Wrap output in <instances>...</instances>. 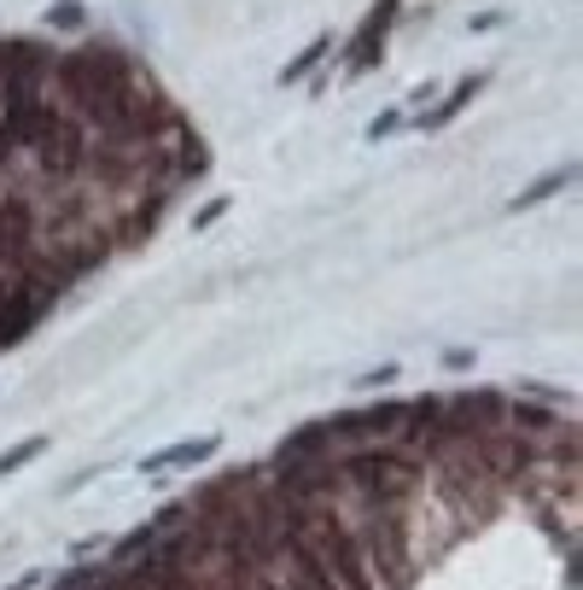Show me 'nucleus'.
Returning a JSON list of instances; mask_svg holds the SVG:
<instances>
[{"label": "nucleus", "instance_id": "obj_6", "mask_svg": "<svg viewBox=\"0 0 583 590\" xmlns=\"http://www.w3.org/2000/svg\"><path fill=\"white\" fill-rule=\"evenodd\" d=\"M478 94H485V76H462V83L449 88V99H437L432 112H421V117H414V129H444L449 117H462V106H473Z\"/></svg>", "mask_w": 583, "mask_h": 590}, {"label": "nucleus", "instance_id": "obj_7", "mask_svg": "<svg viewBox=\"0 0 583 590\" xmlns=\"http://www.w3.org/2000/svg\"><path fill=\"white\" fill-rule=\"evenodd\" d=\"M572 176H577L572 165H560V170H549L543 181H531V188H526V193H513V206H508V211H537V206H543V199H554V193H566V188H572Z\"/></svg>", "mask_w": 583, "mask_h": 590}, {"label": "nucleus", "instance_id": "obj_11", "mask_svg": "<svg viewBox=\"0 0 583 590\" xmlns=\"http://www.w3.org/2000/svg\"><path fill=\"white\" fill-rule=\"evenodd\" d=\"M47 24H53V30H82V24H88V7H82V0H53V7H47Z\"/></svg>", "mask_w": 583, "mask_h": 590}, {"label": "nucleus", "instance_id": "obj_2", "mask_svg": "<svg viewBox=\"0 0 583 590\" xmlns=\"http://www.w3.org/2000/svg\"><path fill=\"white\" fill-rule=\"evenodd\" d=\"M65 117H71V112H59L41 88H12V94H0V129H7L12 147H24V152L47 147Z\"/></svg>", "mask_w": 583, "mask_h": 590}, {"label": "nucleus", "instance_id": "obj_8", "mask_svg": "<svg viewBox=\"0 0 583 590\" xmlns=\"http://www.w3.org/2000/svg\"><path fill=\"white\" fill-rule=\"evenodd\" d=\"M508 426H526V433H560L566 415H549L543 403H508Z\"/></svg>", "mask_w": 583, "mask_h": 590}, {"label": "nucleus", "instance_id": "obj_3", "mask_svg": "<svg viewBox=\"0 0 583 590\" xmlns=\"http://www.w3.org/2000/svg\"><path fill=\"white\" fill-rule=\"evenodd\" d=\"M403 410H409L403 398H380V403H362V410L332 415V421H327V433H332V439H344V444H385V439H398V433H403Z\"/></svg>", "mask_w": 583, "mask_h": 590}, {"label": "nucleus", "instance_id": "obj_9", "mask_svg": "<svg viewBox=\"0 0 583 590\" xmlns=\"http://www.w3.org/2000/svg\"><path fill=\"white\" fill-rule=\"evenodd\" d=\"M327 53H332V35H316V42H309V48H304V53H298V59H292V65L280 71V83H298V76H309V71H316Z\"/></svg>", "mask_w": 583, "mask_h": 590}, {"label": "nucleus", "instance_id": "obj_12", "mask_svg": "<svg viewBox=\"0 0 583 590\" xmlns=\"http://www.w3.org/2000/svg\"><path fill=\"white\" fill-rule=\"evenodd\" d=\"M403 124H409V117H403V106H391V112L380 117V124H368V140H385L391 129H403Z\"/></svg>", "mask_w": 583, "mask_h": 590}, {"label": "nucleus", "instance_id": "obj_14", "mask_svg": "<svg viewBox=\"0 0 583 590\" xmlns=\"http://www.w3.org/2000/svg\"><path fill=\"white\" fill-rule=\"evenodd\" d=\"M222 211H227V199H211V206H204V211L193 217V229H211V222H216Z\"/></svg>", "mask_w": 583, "mask_h": 590}, {"label": "nucleus", "instance_id": "obj_1", "mask_svg": "<svg viewBox=\"0 0 583 590\" xmlns=\"http://www.w3.org/2000/svg\"><path fill=\"white\" fill-rule=\"evenodd\" d=\"M59 298V281L47 270H24V275H0V351H12L24 334H35L47 322Z\"/></svg>", "mask_w": 583, "mask_h": 590}, {"label": "nucleus", "instance_id": "obj_5", "mask_svg": "<svg viewBox=\"0 0 583 590\" xmlns=\"http://www.w3.org/2000/svg\"><path fill=\"white\" fill-rule=\"evenodd\" d=\"M222 439H181V444H163V451H152L140 462V474H176V467H199L216 456Z\"/></svg>", "mask_w": 583, "mask_h": 590}, {"label": "nucleus", "instance_id": "obj_13", "mask_svg": "<svg viewBox=\"0 0 583 590\" xmlns=\"http://www.w3.org/2000/svg\"><path fill=\"white\" fill-rule=\"evenodd\" d=\"M398 380V362H385V369H368L362 380H357V392H373V386H391Z\"/></svg>", "mask_w": 583, "mask_h": 590}, {"label": "nucleus", "instance_id": "obj_15", "mask_svg": "<svg viewBox=\"0 0 583 590\" xmlns=\"http://www.w3.org/2000/svg\"><path fill=\"white\" fill-rule=\"evenodd\" d=\"M12 158H18V147H12V135H7V129H0V170H7V165H12Z\"/></svg>", "mask_w": 583, "mask_h": 590}, {"label": "nucleus", "instance_id": "obj_10", "mask_svg": "<svg viewBox=\"0 0 583 590\" xmlns=\"http://www.w3.org/2000/svg\"><path fill=\"white\" fill-rule=\"evenodd\" d=\"M35 456H47V439H24V444H12V451H0V480L18 474V467L35 462Z\"/></svg>", "mask_w": 583, "mask_h": 590}, {"label": "nucleus", "instance_id": "obj_4", "mask_svg": "<svg viewBox=\"0 0 583 590\" xmlns=\"http://www.w3.org/2000/svg\"><path fill=\"white\" fill-rule=\"evenodd\" d=\"M398 18H403L398 0H373L368 24L350 35V48H344V71L350 76H362V71H373L385 59V42H391V30H398Z\"/></svg>", "mask_w": 583, "mask_h": 590}]
</instances>
